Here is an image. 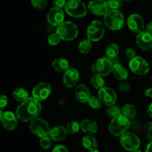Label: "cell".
Here are the masks:
<instances>
[{"label": "cell", "instance_id": "ffe728a7", "mask_svg": "<svg viewBox=\"0 0 152 152\" xmlns=\"http://www.w3.org/2000/svg\"><path fill=\"white\" fill-rule=\"evenodd\" d=\"M68 133V132L65 127L62 126H56L50 129L48 136L52 140L58 142V141L64 140L66 138Z\"/></svg>", "mask_w": 152, "mask_h": 152}, {"label": "cell", "instance_id": "60d3db41", "mask_svg": "<svg viewBox=\"0 0 152 152\" xmlns=\"http://www.w3.org/2000/svg\"><path fill=\"white\" fill-rule=\"evenodd\" d=\"M7 103H8V99H7L5 95L2 94L1 96V99H0V108H1V110H2L7 105Z\"/></svg>", "mask_w": 152, "mask_h": 152}, {"label": "cell", "instance_id": "f6af8a7d", "mask_svg": "<svg viewBox=\"0 0 152 152\" xmlns=\"http://www.w3.org/2000/svg\"><path fill=\"white\" fill-rule=\"evenodd\" d=\"M145 152H152V140L147 145Z\"/></svg>", "mask_w": 152, "mask_h": 152}, {"label": "cell", "instance_id": "ab89813d", "mask_svg": "<svg viewBox=\"0 0 152 152\" xmlns=\"http://www.w3.org/2000/svg\"><path fill=\"white\" fill-rule=\"evenodd\" d=\"M53 4L55 5V7H59V8H62V7H65V5L67 4V0H52Z\"/></svg>", "mask_w": 152, "mask_h": 152}, {"label": "cell", "instance_id": "9c48e42d", "mask_svg": "<svg viewBox=\"0 0 152 152\" xmlns=\"http://www.w3.org/2000/svg\"><path fill=\"white\" fill-rule=\"evenodd\" d=\"M120 142L122 147L129 151L139 149V147L140 146V140L139 137L131 132H126L120 136Z\"/></svg>", "mask_w": 152, "mask_h": 152}, {"label": "cell", "instance_id": "7bdbcfd3", "mask_svg": "<svg viewBox=\"0 0 152 152\" xmlns=\"http://www.w3.org/2000/svg\"><path fill=\"white\" fill-rule=\"evenodd\" d=\"M144 94H145V96H147V97L152 98V88H149L146 89V90L144 91Z\"/></svg>", "mask_w": 152, "mask_h": 152}, {"label": "cell", "instance_id": "9a60e30c", "mask_svg": "<svg viewBox=\"0 0 152 152\" xmlns=\"http://www.w3.org/2000/svg\"><path fill=\"white\" fill-rule=\"evenodd\" d=\"M127 25L132 32L140 34L143 31L145 28V21L140 15L133 13L128 18Z\"/></svg>", "mask_w": 152, "mask_h": 152}, {"label": "cell", "instance_id": "ba28073f", "mask_svg": "<svg viewBox=\"0 0 152 152\" xmlns=\"http://www.w3.org/2000/svg\"><path fill=\"white\" fill-rule=\"evenodd\" d=\"M29 129L34 135L39 138L49 135L50 131L48 123L42 118H36L31 121Z\"/></svg>", "mask_w": 152, "mask_h": 152}, {"label": "cell", "instance_id": "bcb514c9", "mask_svg": "<svg viewBox=\"0 0 152 152\" xmlns=\"http://www.w3.org/2000/svg\"><path fill=\"white\" fill-rule=\"evenodd\" d=\"M147 113H148V116L152 118V102L150 104L149 106H148V110H147Z\"/></svg>", "mask_w": 152, "mask_h": 152}, {"label": "cell", "instance_id": "d590c367", "mask_svg": "<svg viewBox=\"0 0 152 152\" xmlns=\"http://www.w3.org/2000/svg\"><path fill=\"white\" fill-rule=\"evenodd\" d=\"M144 133L147 139L152 140V123L147 122L144 125Z\"/></svg>", "mask_w": 152, "mask_h": 152}, {"label": "cell", "instance_id": "83f0119b", "mask_svg": "<svg viewBox=\"0 0 152 152\" xmlns=\"http://www.w3.org/2000/svg\"><path fill=\"white\" fill-rule=\"evenodd\" d=\"M92 48V42L88 39H83L78 45V50L83 54H87Z\"/></svg>", "mask_w": 152, "mask_h": 152}, {"label": "cell", "instance_id": "277c9868", "mask_svg": "<svg viewBox=\"0 0 152 152\" xmlns=\"http://www.w3.org/2000/svg\"><path fill=\"white\" fill-rule=\"evenodd\" d=\"M56 34L64 41H73L77 37L79 34L78 28L74 22L65 21L56 28Z\"/></svg>", "mask_w": 152, "mask_h": 152}, {"label": "cell", "instance_id": "5bb4252c", "mask_svg": "<svg viewBox=\"0 0 152 152\" xmlns=\"http://www.w3.org/2000/svg\"><path fill=\"white\" fill-rule=\"evenodd\" d=\"M0 119H1L2 126L6 130L11 132L13 131L17 126L18 119L16 114L12 111H6L3 112L2 110L0 111Z\"/></svg>", "mask_w": 152, "mask_h": 152}, {"label": "cell", "instance_id": "2e32d148", "mask_svg": "<svg viewBox=\"0 0 152 152\" xmlns=\"http://www.w3.org/2000/svg\"><path fill=\"white\" fill-rule=\"evenodd\" d=\"M65 19V13L62 10L57 7H53L49 10L47 14V20L52 26H59Z\"/></svg>", "mask_w": 152, "mask_h": 152}, {"label": "cell", "instance_id": "f546056e", "mask_svg": "<svg viewBox=\"0 0 152 152\" xmlns=\"http://www.w3.org/2000/svg\"><path fill=\"white\" fill-rule=\"evenodd\" d=\"M106 114L108 117L113 119L122 114V109H120V107L116 105H110L107 108Z\"/></svg>", "mask_w": 152, "mask_h": 152}, {"label": "cell", "instance_id": "e575fe53", "mask_svg": "<svg viewBox=\"0 0 152 152\" xmlns=\"http://www.w3.org/2000/svg\"><path fill=\"white\" fill-rule=\"evenodd\" d=\"M60 41H61L60 37H59V35H58L56 33L50 34V35L48 37V42L49 43V45L53 46L57 45L60 42Z\"/></svg>", "mask_w": 152, "mask_h": 152}, {"label": "cell", "instance_id": "6da1fadb", "mask_svg": "<svg viewBox=\"0 0 152 152\" xmlns=\"http://www.w3.org/2000/svg\"><path fill=\"white\" fill-rule=\"evenodd\" d=\"M41 111L42 105L39 101L32 96L21 102L16 110V115L19 121L27 123L37 118Z\"/></svg>", "mask_w": 152, "mask_h": 152}, {"label": "cell", "instance_id": "d6a6232c", "mask_svg": "<svg viewBox=\"0 0 152 152\" xmlns=\"http://www.w3.org/2000/svg\"><path fill=\"white\" fill-rule=\"evenodd\" d=\"M40 146L45 150L49 149L52 145V140L50 137H44L42 138H40Z\"/></svg>", "mask_w": 152, "mask_h": 152}, {"label": "cell", "instance_id": "681fc988", "mask_svg": "<svg viewBox=\"0 0 152 152\" xmlns=\"http://www.w3.org/2000/svg\"><path fill=\"white\" fill-rule=\"evenodd\" d=\"M126 1H132V0H126Z\"/></svg>", "mask_w": 152, "mask_h": 152}, {"label": "cell", "instance_id": "484cf974", "mask_svg": "<svg viewBox=\"0 0 152 152\" xmlns=\"http://www.w3.org/2000/svg\"><path fill=\"white\" fill-rule=\"evenodd\" d=\"M13 96L17 102H23L28 98V92L22 88H17L13 92Z\"/></svg>", "mask_w": 152, "mask_h": 152}, {"label": "cell", "instance_id": "f35d334b", "mask_svg": "<svg viewBox=\"0 0 152 152\" xmlns=\"http://www.w3.org/2000/svg\"><path fill=\"white\" fill-rule=\"evenodd\" d=\"M118 89L121 92H127L131 89V86L129 83L123 82V83H121L119 85Z\"/></svg>", "mask_w": 152, "mask_h": 152}, {"label": "cell", "instance_id": "52a82bcc", "mask_svg": "<svg viewBox=\"0 0 152 152\" xmlns=\"http://www.w3.org/2000/svg\"><path fill=\"white\" fill-rule=\"evenodd\" d=\"M114 63L107 57H102L97 59L93 63L91 70L93 73L97 75L107 77L112 73V68Z\"/></svg>", "mask_w": 152, "mask_h": 152}, {"label": "cell", "instance_id": "30bf717a", "mask_svg": "<svg viewBox=\"0 0 152 152\" xmlns=\"http://www.w3.org/2000/svg\"><path fill=\"white\" fill-rule=\"evenodd\" d=\"M129 66L131 71L135 74L142 76L145 75L149 71V64L144 58L136 56L129 61Z\"/></svg>", "mask_w": 152, "mask_h": 152}, {"label": "cell", "instance_id": "8d00e7d4", "mask_svg": "<svg viewBox=\"0 0 152 152\" xmlns=\"http://www.w3.org/2000/svg\"><path fill=\"white\" fill-rule=\"evenodd\" d=\"M123 0H108L109 8L111 10H118L123 5Z\"/></svg>", "mask_w": 152, "mask_h": 152}, {"label": "cell", "instance_id": "8992f818", "mask_svg": "<svg viewBox=\"0 0 152 152\" xmlns=\"http://www.w3.org/2000/svg\"><path fill=\"white\" fill-rule=\"evenodd\" d=\"M105 27L99 20H94L89 24L86 30L87 39L91 42H99L105 35Z\"/></svg>", "mask_w": 152, "mask_h": 152}, {"label": "cell", "instance_id": "3957f363", "mask_svg": "<svg viewBox=\"0 0 152 152\" xmlns=\"http://www.w3.org/2000/svg\"><path fill=\"white\" fill-rule=\"evenodd\" d=\"M124 16L118 10H109L104 16V22L111 31H119L124 25Z\"/></svg>", "mask_w": 152, "mask_h": 152}, {"label": "cell", "instance_id": "e0dca14e", "mask_svg": "<svg viewBox=\"0 0 152 152\" xmlns=\"http://www.w3.org/2000/svg\"><path fill=\"white\" fill-rule=\"evenodd\" d=\"M80 72L75 68H70L64 73L62 82L68 88H73L77 84L80 80Z\"/></svg>", "mask_w": 152, "mask_h": 152}, {"label": "cell", "instance_id": "f1b7e54d", "mask_svg": "<svg viewBox=\"0 0 152 152\" xmlns=\"http://www.w3.org/2000/svg\"><path fill=\"white\" fill-rule=\"evenodd\" d=\"M91 83L92 86L97 90L105 87V80H104L103 77L100 75H97V74H94L91 77Z\"/></svg>", "mask_w": 152, "mask_h": 152}, {"label": "cell", "instance_id": "4dcf8cb0", "mask_svg": "<svg viewBox=\"0 0 152 152\" xmlns=\"http://www.w3.org/2000/svg\"><path fill=\"white\" fill-rule=\"evenodd\" d=\"M80 124H79L76 121H71L67 124L66 129L68 132L71 134H77V132L80 131Z\"/></svg>", "mask_w": 152, "mask_h": 152}, {"label": "cell", "instance_id": "8fae6325", "mask_svg": "<svg viewBox=\"0 0 152 152\" xmlns=\"http://www.w3.org/2000/svg\"><path fill=\"white\" fill-rule=\"evenodd\" d=\"M51 86L49 83L42 82L37 84L32 90V96L38 101H44L50 96Z\"/></svg>", "mask_w": 152, "mask_h": 152}, {"label": "cell", "instance_id": "7dc6e473", "mask_svg": "<svg viewBox=\"0 0 152 152\" xmlns=\"http://www.w3.org/2000/svg\"><path fill=\"white\" fill-rule=\"evenodd\" d=\"M132 152H142V151H141L140 149H137V150H134V151H133Z\"/></svg>", "mask_w": 152, "mask_h": 152}, {"label": "cell", "instance_id": "d6986e66", "mask_svg": "<svg viewBox=\"0 0 152 152\" xmlns=\"http://www.w3.org/2000/svg\"><path fill=\"white\" fill-rule=\"evenodd\" d=\"M75 97L79 102L82 103L88 102L89 99L91 97L90 90L86 85H78L75 89Z\"/></svg>", "mask_w": 152, "mask_h": 152}, {"label": "cell", "instance_id": "44dd1931", "mask_svg": "<svg viewBox=\"0 0 152 152\" xmlns=\"http://www.w3.org/2000/svg\"><path fill=\"white\" fill-rule=\"evenodd\" d=\"M80 129L83 132L88 134H94L97 132V123L94 120H89V119L83 120L80 123Z\"/></svg>", "mask_w": 152, "mask_h": 152}, {"label": "cell", "instance_id": "7a4b0ae2", "mask_svg": "<svg viewBox=\"0 0 152 152\" xmlns=\"http://www.w3.org/2000/svg\"><path fill=\"white\" fill-rule=\"evenodd\" d=\"M130 126L131 122L129 119L121 114L111 120L108 126V131L113 136H122L127 132Z\"/></svg>", "mask_w": 152, "mask_h": 152}, {"label": "cell", "instance_id": "4fadbf2b", "mask_svg": "<svg viewBox=\"0 0 152 152\" xmlns=\"http://www.w3.org/2000/svg\"><path fill=\"white\" fill-rule=\"evenodd\" d=\"M88 9L94 15L105 16L109 10V6L105 0H91L88 4Z\"/></svg>", "mask_w": 152, "mask_h": 152}, {"label": "cell", "instance_id": "ac0fdd59", "mask_svg": "<svg viewBox=\"0 0 152 152\" xmlns=\"http://www.w3.org/2000/svg\"><path fill=\"white\" fill-rule=\"evenodd\" d=\"M136 42L140 49L150 50L152 49V34L147 31H143L137 36Z\"/></svg>", "mask_w": 152, "mask_h": 152}, {"label": "cell", "instance_id": "836d02e7", "mask_svg": "<svg viewBox=\"0 0 152 152\" xmlns=\"http://www.w3.org/2000/svg\"><path fill=\"white\" fill-rule=\"evenodd\" d=\"M31 1L32 5L39 10L45 8L48 5L47 0H31Z\"/></svg>", "mask_w": 152, "mask_h": 152}, {"label": "cell", "instance_id": "7c38bea8", "mask_svg": "<svg viewBox=\"0 0 152 152\" xmlns=\"http://www.w3.org/2000/svg\"><path fill=\"white\" fill-rule=\"evenodd\" d=\"M98 97L100 99L102 102H103L107 106L115 105L117 100V96L116 92L111 88L105 86L99 89L98 91Z\"/></svg>", "mask_w": 152, "mask_h": 152}, {"label": "cell", "instance_id": "c3c4849f", "mask_svg": "<svg viewBox=\"0 0 152 152\" xmlns=\"http://www.w3.org/2000/svg\"><path fill=\"white\" fill-rule=\"evenodd\" d=\"M89 152H99L98 150H95V151H89Z\"/></svg>", "mask_w": 152, "mask_h": 152}, {"label": "cell", "instance_id": "74e56055", "mask_svg": "<svg viewBox=\"0 0 152 152\" xmlns=\"http://www.w3.org/2000/svg\"><path fill=\"white\" fill-rule=\"evenodd\" d=\"M125 55H126L128 59L131 60V59H132L136 56V52H135L134 49H133L132 48H129L125 51Z\"/></svg>", "mask_w": 152, "mask_h": 152}, {"label": "cell", "instance_id": "5b68a950", "mask_svg": "<svg viewBox=\"0 0 152 152\" xmlns=\"http://www.w3.org/2000/svg\"><path fill=\"white\" fill-rule=\"evenodd\" d=\"M88 7L81 0H69L65 7V12L70 16L83 18L87 14Z\"/></svg>", "mask_w": 152, "mask_h": 152}, {"label": "cell", "instance_id": "ee69618b", "mask_svg": "<svg viewBox=\"0 0 152 152\" xmlns=\"http://www.w3.org/2000/svg\"><path fill=\"white\" fill-rule=\"evenodd\" d=\"M146 31H148V33H150V34H152V22H150L147 25Z\"/></svg>", "mask_w": 152, "mask_h": 152}, {"label": "cell", "instance_id": "7402d4cb", "mask_svg": "<svg viewBox=\"0 0 152 152\" xmlns=\"http://www.w3.org/2000/svg\"><path fill=\"white\" fill-rule=\"evenodd\" d=\"M112 73L114 77L118 80H126L129 77V71L120 63H114L112 68Z\"/></svg>", "mask_w": 152, "mask_h": 152}, {"label": "cell", "instance_id": "cb8c5ba5", "mask_svg": "<svg viewBox=\"0 0 152 152\" xmlns=\"http://www.w3.org/2000/svg\"><path fill=\"white\" fill-rule=\"evenodd\" d=\"M82 145L86 149L90 151L97 150V140L94 137L91 136V135L88 134L83 137V139H82Z\"/></svg>", "mask_w": 152, "mask_h": 152}, {"label": "cell", "instance_id": "603a6c76", "mask_svg": "<svg viewBox=\"0 0 152 152\" xmlns=\"http://www.w3.org/2000/svg\"><path fill=\"white\" fill-rule=\"evenodd\" d=\"M52 67L56 72L59 73H65L71 68L68 59L63 57L57 58L55 59L52 63Z\"/></svg>", "mask_w": 152, "mask_h": 152}, {"label": "cell", "instance_id": "b9f144b4", "mask_svg": "<svg viewBox=\"0 0 152 152\" xmlns=\"http://www.w3.org/2000/svg\"><path fill=\"white\" fill-rule=\"evenodd\" d=\"M52 152H69L68 151V148L62 145H58L53 148L52 150Z\"/></svg>", "mask_w": 152, "mask_h": 152}, {"label": "cell", "instance_id": "4316f807", "mask_svg": "<svg viewBox=\"0 0 152 152\" xmlns=\"http://www.w3.org/2000/svg\"><path fill=\"white\" fill-rule=\"evenodd\" d=\"M122 114L129 119L135 117L137 114L136 108L132 104H126L122 108Z\"/></svg>", "mask_w": 152, "mask_h": 152}, {"label": "cell", "instance_id": "d4e9b609", "mask_svg": "<svg viewBox=\"0 0 152 152\" xmlns=\"http://www.w3.org/2000/svg\"><path fill=\"white\" fill-rule=\"evenodd\" d=\"M119 53H120V47L117 43L112 42L111 44L108 45L107 46L106 49H105V55L108 59L111 60L113 62L117 59Z\"/></svg>", "mask_w": 152, "mask_h": 152}, {"label": "cell", "instance_id": "1f68e13d", "mask_svg": "<svg viewBox=\"0 0 152 152\" xmlns=\"http://www.w3.org/2000/svg\"><path fill=\"white\" fill-rule=\"evenodd\" d=\"M88 103L89 106L93 109H99L102 106V101L99 97H96V96H91L89 99Z\"/></svg>", "mask_w": 152, "mask_h": 152}]
</instances>
